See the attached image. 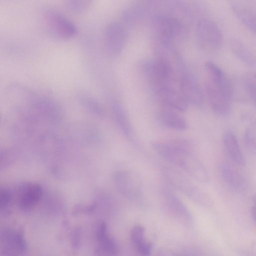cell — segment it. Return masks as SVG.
Here are the masks:
<instances>
[{
	"label": "cell",
	"mask_w": 256,
	"mask_h": 256,
	"mask_svg": "<svg viewBox=\"0 0 256 256\" xmlns=\"http://www.w3.org/2000/svg\"><path fill=\"white\" fill-rule=\"evenodd\" d=\"M152 147L162 159L176 166L201 183L209 181L208 174L202 163L192 154L188 142L183 140L172 142H154Z\"/></svg>",
	"instance_id": "obj_1"
},
{
	"label": "cell",
	"mask_w": 256,
	"mask_h": 256,
	"mask_svg": "<svg viewBox=\"0 0 256 256\" xmlns=\"http://www.w3.org/2000/svg\"><path fill=\"white\" fill-rule=\"evenodd\" d=\"M207 78L204 84L206 95L214 112L226 116L231 110L233 88L230 80L216 64L207 62L205 64Z\"/></svg>",
	"instance_id": "obj_2"
},
{
	"label": "cell",
	"mask_w": 256,
	"mask_h": 256,
	"mask_svg": "<svg viewBox=\"0 0 256 256\" xmlns=\"http://www.w3.org/2000/svg\"><path fill=\"white\" fill-rule=\"evenodd\" d=\"M162 171L165 180L172 188L199 205L205 207L212 206V200L209 194L180 170L172 167L164 166Z\"/></svg>",
	"instance_id": "obj_3"
},
{
	"label": "cell",
	"mask_w": 256,
	"mask_h": 256,
	"mask_svg": "<svg viewBox=\"0 0 256 256\" xmlns=\"http://www.w3.org/2000/svg\"><path fill=\"white\" fill-rule=\"evenodd\" d=\"M140 68L154 92L174 86V69L171 62L164 53L160 52L153 60L144 62Z\"/></svg>",
	"instance_id": "obj_4"
},
{
	"label": "cell",
	"mask_w": 256,
	"mask_h": 256,
	"mask_svg": "<svg viewBox=\"0 0 256 256\" xmlns=\"http://www.w3.org/2000/svg\"><path fill=\"white\" fill-rule=\"evenodd\" d=\"M40 20L45 30L56 38L68 40L73 38L78 33L76 24L54 8H43L40 12Z\"/></svg>",
	"instance_id": "obj_5"
},
{
	"label": "cell",
	"mask_w": 256,
	"mask_h": 256,
	"mask_svg": "<svg viewBox=\"0 0 256 256\" xmlns=\"http://www.w3.org/2000/svg\"><path fill=\"white\" fill-rule=\"evenodd\" d=\"M152 27L158 44L170 46L174 41L180 40L184 32L182 22L175 18L158 15L152 20Z\"/></svg>",
	"instance_id": "obj_6"
},
{
	"label": "cell",
	"mask_w": 256,
	"mask_h": 256,
	"mask_svg": "<svg viewBox=\"0 0 256 256\" xmlns=\"http://www.w3.org/2000/svg\"><path fill=\"white\" fill-rule=\"evenodd\" d=\"M113 178L117 190L124 197L133 200L141 198L142 182L136 172L128 170H118L115 172Z\"/></svg>",
	"instance_id": "obj_7"
},
{
	"label": "cell",
	"mask_w": 256,
	"mask_h": 256,
	"mask_svg": "<svg viewBox=\"0 0 256 256\" xmlns=\"http://www.w3.org/2000/svg\"><path fill=\"white\" fill-rule=\"evenodd\" d=\"M196 34L198 44L206 50H216L222 42V36L219 28L215 22L208 18H202L198 22Z\"/></svg>",
	"instance_id": "obj_8"
},
{
	"label": "cell",
	"mask_w": 256,
	"mask_h": 256,
	"mask_svg": "<svg viewBox=\"0 0 256 256\" xmlns=\"http://www.w3.org/2000/svg\"><path fill=\"white\" fill-rule=\"evenodd\" d=\"M179 88L188 103L199 106L203 102L204 96L196 76L182 67L179 72Z\"/></svg>",
	"instance_id": "obj_9"
},
{
	"label": "cell",
	"mask_w": 256,
	"mask_h": 256,
	"mask_svg": "<svg viewBox=\"0 0 256 256\" xmlns=\"http://www.w3.org/2000/svg\"><path fill=\"white\" fill-rule=\"evenodd\" d=\"M104 42L107 52L116 56L122 51L126 42V32L122 24L116 20L108 22L104 31Z\"/></svg>",
	"instance_id": "obj_10"
},
{
	"label": "cell",
	"mask_w": 256,
	"mask_h": 256,
	"mask_svg": "<svg viewBox=\"0 0 256 256\" xmlns=\"http://www.w3.org/2000/svg\"><path fill=\"white\" fill-rule=\"evenodd\" d=\"M158 99L167 108L178 110L185 111L188 103L180 89L172 86L162 89L155 92Z\"/></svg>",
	"instance_id": "obj_11"
},
{
	"label": "cell",
	"mask_w": 256,
	"mask_h": 256,
	"mask_svg": "<svg viewBox=\"0 0 256 256\" xmlns=\"http://www.w3.org/2000/svg\"><path fill=\"white\" fill-rule=\"evenodd\" d=\"M162 197L164 205L168 211L178 220L190 224L192 220V216L182 202L172 191L164 189Z\"/></svg>",
	"instance_id": "obj_12"
},
{
	"label": "cell",
	"mask_w": 256,
	"mask_h": 256,
	"mask_svg": "<svg viewBox=\"0 0 256 256\" xmlns=\"http://www.w3.org/2000/svg\"><path fill=\"white\" fill-rule=\"evenodd\" d=\"M40 186L34 183H26L18 189V204L23 209L28 210L34 206L42 195Z\"/></svg>",
	"instance_id": "obj_13"
},
{
	"label": "cell",
	"mask_w": 256,
	"mask_h": 256,
	"mask_svg": "<svg viewBox=\"0 0 256 256\" xmlns=\"http://www.w3.org/2000/svg\"><path fill=\"white\" fill-rule=\"evenodd\" d=\"M110 108L114 118L124 134L130 140H133V128L125 108L116 100H112Z\"/></svg>",
	"instance_id": "obj_14"
},
{
	"label": "cell",
	"mask_w": 256,
	"mask_h": 256,
	"mask_svg": "<svg viewBox=\"0 0 256 256\" xmlns=\"http://www.w3.org/2000/svg\"><path fill=\"white\" fill-rule=\"evenodd\" d=\"M224 149L230 160L238 166L244 164L245 160L234 134L230 130L224 132L222 137Z\"/></svg>",
	"instance_id": "obj_15"
},
{
	"label": "cell",
	"mask_w": 256,
	"mask_h": 256,
	"mask_svg": "<svg viewBox=\"0 0 256 256\" xmlns=\"http://www.w3.org/2000/svg\"><path fill=\"white\" fill-rule=\"evenodd\" d=\"M221 174L226 185L236 192H243L246 188V182L244 176L234 166L224 163L221 166Z\"/></svg>",
	"instance_id": "obj_16"
},
{
	"label": "cell",
	"mask_w": 256,
	"mask_h": 256,
	"mask_svg": "<svg viewBox=\"0 0 256 256\" xmlns=\"http://www.w3.org/2000/svg\"><path fill=\"white\" fill-rule=\"evenodd\" d=\"M159 122L164 126L176 130H184L188 124L184 119L176 110L164 108L160 110L158 114Z\"/></svg>",
	"instance_id": "obj_17"
},
{
	"label": "cell",
	"mask_w": 256,
	"mask_h": 256,
	"mask_svg": "<svg viewBox=\"0 0 256 256\" xmlns=\"http://www.w3.org/2000/svg\"><path fill=\"white\" fill-rule=\"evenodd\" d=\"M230 46L233 54L244 63L250 66L256 65V56L242 41L232 38Z\"/></svg>",
	"instance_id": "obj_18"
},
{
	"label": "cell",
	"mask_w": 256,
	"mask_h": 256,
	"mask_svg": "<svg viewBox=\"0 0 256 256\" xmlns=\"http://www.w3.org/2000/svg\"><path fill=\"white\" fill-rule=\"evenodd\" d=\"M144 232V228L137 224L131 230L130 237L138 251L143 256H148L152 252V245L150 242L146 240Z\"/></svg>",
	"instance_id": "obj_19"
},
{
	"label": "cell",
	"mask_w": 256,
	"mask_h": 256,
	"mask_svg": "<svg viewBox=\"0 0 256 256\" xmlns=\"http://www.w3.org/2000/svg\"><path fill=\"white\" fill-rule=\"evenodd\" d=\"M232 10L236 18L250 30L256 34V14L238 4H232Z\"/></svg>",
	"instance_id": "obj_20"
},
{
	"label": "cell",
	"mask_w": 256,
	"mask_h": 256,
	"mask_svg": "<svg viewBox=\"0 0 256 256\" xmlns=\"http://www.w3.org/2000/svg\"><path fill=\"white\" fill-rule=\"evenodd\" d=\"M78 96L80 104L88 110L99 116H104V109L94 98L84 92H79Z\"/></svg>",
	"instance_id": "obj_21"
},
{
	"label": "cell",
	"mask_w": 256,
	"mask_h": 256,
	"mask_svg": "<svg viewBox=\"0 0 256 256\" xmlns=\"http://www.w3.org/2000/svg\"><path fill=\"white\" fill-rule=\"evenodd\" d=\"M244 141L248 150L252 152H256V121L250 124L246 130Z\"/></svg>",
	"instance_id": "obj_22"
},
{
	"label": "cell",
	"mask_w": 256,
	"mask_h": 256,
	"mask_svg": "<svg viewBox=\"0 0 256 256\" xmlns=\"http://www.w3.org/2000/svg\"><path fill=\"white\" fill-rule=\"evenodd\" d=\"M91 1L84 0H66V8L75 14H82L86 12L90 8Z\"/></svg>",
	"instance_id": "obj_23"
},
{
	"label": "cell",
	"mask_w": 256,
	"mask_h": 256,
	"mask_svg": "<svg viewBox=\"0 0 256 256\" xmlns=\"http://www.w3.org/2000/svg\"><path fill=\"white\" fill-rule=\"evenodd\" d=\"M244 84L248 96L256 105V72L247 74L244 78Z\"/></svg>",
	"instance_id": "obj_24"
},
{
	"label": "cell",
	"mask_w": 256,
	"mask_h": 256,
	"mask_svg": "<svg viewBox=\"0 0 256 256\" xmlns=\"http://www.w3.org/2000/svg\"><path fill=\"white\" fill-rule=\"evenodd\" d=\"M144 10L139 6L128 8L122 12V18L128 22H134L142 17Z\"/></svg>",
	"instance_id": "obj_25"
},
{
	"label": "cell",
	"mask_w": 256,
	"mask_h": 256,
	"mask_svg": "<svg viewBox=\"0 0 256 256\" xmlns=\"http://www.w3.org/2000/svg\"><path fill=\"white\" fill-rule=\"evenodd\" d=\"M11 198L10 194L9 191L5 188L0 190V204L1 208H5L10 202Z\"/></svg>",
	"instance_id": "obj_26"
},
{
	"label": "cell",
	"mask_w": 256,
	"mask_h": 256,
	"mask_svg": "<svg viewBox=\"0 0 256 256\" xmlns=\"http://www.w3.org/2000/svg\"><path fill=\"white\" fill-rule=\"evenodd\" d=\"M158 256H184L172 250L167 248H162L159 250Z\"/></svg>",
	"instance_id": "obj_27"
},
{
	"label": "cell",
	"mask_w": 256,
	"mask_h": 256,
	"mask_svg": "<svg viewBox=\"0 0 256 256\" xmlns=\"http://www.w3.org/2000/svg\"><path fill=\"white\" fill-rule=\"evenodd\" d=\"M251 215L252 218L256 224V205H254L251 209Z\"/></svg>",
	"instance_id": "obj_28"
},
{
	"label": "cell",
	"mask_w": 256,
	"mask_h": 256,
	"mask_svg": "<svg viewBox=\"0 0 256 256\" xmlns=\"http://www.w3.org/2000/svg\"><path fill=\"white\" fill-rule=\"evenodd\" d=\"M252 199H253V201L254 203V204L256 205V194L254 196Z\"/></svg>",
	"instance_id": "obj_29"
}]
</instances>
